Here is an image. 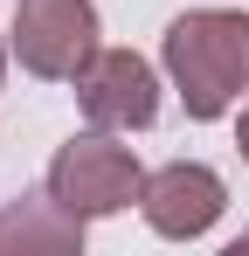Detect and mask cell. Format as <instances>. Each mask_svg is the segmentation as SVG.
<instances>
[{"label": "cell", "mask_w": 249, "mask_h": 256, "mask_svg": "<svg viewBox=\"0 0 249 256\" xmlns=\"http://www.w3.org/2000/svg\"><path fill=\"white\" fill-rule=\"evenodd\" d=\"M48 194L83 222H104V214H124L146 194V166H138L132 146H118L104 125H90L48 160Z\"/></svg>", "instance_id": "cell-2"}, {"label": "cell", "mask_w": 249, "mask_h": 256, "mask_svg": "<svg viewBox=\"0 0 249 256\" xmlns=\"http://www.w3.org/2000/svg\"><path fill=\"white\" fill-rule=\"evenodd\" d=\"M83 250V214H70L56 194L14 201L0 214V256H70Z\"/></svg>", "instance_id": "cell-6"}, {"label": "cell", "mask_w": 249, "mask_h": 256, "mask_svg": "<svg viewBox=\"0 0 249 256\" xmlns=\"http://www.w3.org/2000/svg\"><path fill=\"white\" fill-rule=\"evenodd\" d=\"M138 214H146V228L166 236V242H201L208 228L228 214V187H222V173L201 166V160H173V166L146 173Z\"/></svg>", "instance_id": "cell-5"}, {"label": "cell", "mask_w": 249, "mask_h": 256, "mask_svg": "<svg viewBox=\"0 0 249 256\" xmlns=\"http://www.w3.org/2000/svg\"><path fill=\"white\" fill-rule=\"evenodd\" d=\"M97 0H14V56L42 84H76V70L97 56Z\"/></svg>", "instance_id": "cell-3"}, {"label": "cell", "mask_w": 249, "mask_h": 256, "mask_svg": "<svg viewBox=\"0 0 249 256\" xmlns=\"http://www.w3.org/2000/svg\"><path fill=\"white\" fill-rule=\"evenodd\" d=\"M7 48H14V42H0V76H7Z\"/></svg>", "instance_id": "cell-8"}, {"label": "cell", "mask_w": 249, "mask_h": 256, "mask_svg": "<svg viewBox=\"0 0 249 256\" xmlns=\"http://www.w3.org/2000/svg\"><path fill=\"white\" fill-rule=\"evenodd\" d=\"M76 104L104 132H146L160 118V70L132 48H97L76 70Z\"/></svg>", "instance_id": "cell-4"}, {"label": "cell", "mask_w": 249, "mask_h": 256, "mask_svg": "<svg viewBox=\"0 0 249 256\" xmlns=\"http://www.w3.org/2000/svg\"><path fill=\"white\" fill-rule=\"evenodd\" d=\"M160 62H166V84L187 104V118H201V125L228 118L249 97V14H236V7L173 14Z\"/></svg>", "instance_id": "cell-1"}, {"label": "cell", "mask_w": 249, "mask_h": 256, "mask_svg": "<svg viewBox=\"0 0 249 256\" xmlns=\"http://www.w3.org/2000/svg\"><path fill=\"white\" fill-rule=\"evenodd\" d=\"M236 146H242V160H249V111L236 118Z\"/></svg>", "instance_id": "cell-7"}]
</instances>
